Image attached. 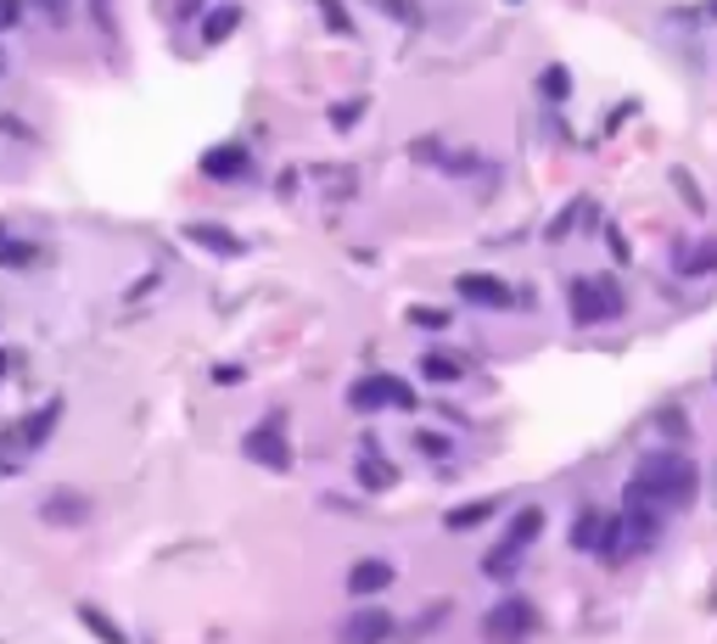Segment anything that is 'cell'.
Listing matches in <instances>:
<instances>
[{
    "mask_svg": "<svg viewBox=\"0 0 717 644\" xmlns=\"http://www.w3.org/2000/svg\"><path fill=\"white\" fill-rule=\"evenodd\" d=\"M695 494H700V466H695L684 448H656V454H645L640 471H634V482H627V499H651V505H662V510L695 505Z\"/></svg>",
    "mask_w": 717,
    "mask_h": 644,
    "instance_id": "1",
    "label": "cell"
},
{
    "mask_svg": "<svg viewBox=\"0 0 717 644\" xmlns=\"http://www.w3.org/2000/svg\"><path fill=\"white\" fill-rule=\"evenodd\" d=\"M538 633V605L521 594H505L499 605L482 611V644H527Z\"/></svg>",
    "mask_w": 717,
    "mask_h": 644,
    "instance_id": "2",
    "label": "cell"
},
{
    "mask_svg": "<svg viewBox=\"0 0 717 644\" xmlns=\"http://www.w3.org/2000/svg\"><path fill=\"white\" fill-rule=\"evenodd\" d=\"M241 448H247V459L252 466H263V471H292V437H287V426H281V415H269V420H258L247 437H241Z\"/></svg>",
    "mask_w": 717,
    "mask_h": 644,
    "instance_id": "3",
    "label": "cell"
},
{
    "mask_svg": "<svg viewBox=\"0 0 717 644\" xmlns=\"http://www.w3.org/2000/svg\"><path fill=\"white\" fill-rule=\"evenodd\" d=\"M393 638V611L387 605H353L336 622V644H387Z\"/></svg>",
    "mask_w": 717,
    "mask_h": 644,
    "instance_id": "4",
    "label": "cell"
},
{
    "mask_svg": "<svg viewBox=\"0 0 717 644\" xmlns=\"http://www.w3.org/2000/svg\"><path fill=\"white\" fill-rule=\"evenodd\" d=\"M611 314H622V292L611 281H578L572 287V320L578 325H600Z\"/></svg>",
    "mask_w": 717,
    "mask_h": 644,
    "instance_id": "5",
    "label": "cell"
},
{
    "mask_svg": "<svg viewBox=\"0 0 717 644\" xmlns=\"http://www.w3.org/2000/svg\"><path fill=\"white\" fill-rule=\"evenodd\" d=\"M393 578H398V567H393V561L365 555V561H353V567H347V578H342V583H347V594H353V600H376V594H387V589H393Z\"/></svg>",
    "mask_w": 717,
    "mask_h": 644,
    "instance_id": "6",
    "label": "cell"
},
{
    "mask_svg": "<svg viewBox=\"0 0 717 644\" xmlns=\"http://www.w3.org/2000/svg\"><path fill=\"white\" fill-rule=\"evenodd\" d=\"M455 292L471 298V303H482V309H510V303H516L510 281H499V274H482V269H477V274H460Z\"/></svg>",
    "mask_w": 717,
    "mask_h": 644,
    "instance_id": "7",
    "label": "cell"
},
{
    "mask_svg": "<svg viewBox=\"0 0 717 644\" xmlns=\"http://www.w3.org/2000/svg\"><path fill=\"white\" fill-rule=\"evenodd\" d=\"M202 174L208 179H241V174H252V152L236 146V141L230 146H208L202 152Z\"/></svg>",
    "mask_w": 717,
    "mask_h": 644,
    "instance_id": "8",
    "label": "cell"
},
{
    "mask_svg": "<svg viewBox=\"0 0 717 644\" xmlns=\"http://www.w3.org/2000/svg\"><path fill=\"white\" fill-rule=\"evenodd\" d=\"M186 241H191V247H208V252H219V258H241V252H247V241H241L236 230L208 225V219H191V225H186Z\"/></svg>",
    "mask_w": 717,
    "mask_h": 644,
    "instance_id": "9",
    "label": "cell"
},
{
    "mask_svg": "<svg viewBox=\"0 0 717 644\" xmlns=\"http://www.w3.org/2000/svg\"><path fill=\"white\" fill-rule=\"evenodd\" d=\"M40 521H45V527H84V521H90V499L56 488V494L40 505Z\"/></svg>",
    "mask_w": 717,
    "mask_h": 644,
    "instance_id": "10",
    "label": "cell"
},
{
    "mask_svg": "<svg viewBox=\"0 0 717 644\" xmlns=\"http://www.w3.org/2000/svg\"><path fill=\"white\" fill-rule=\"evenodd\" d=\"M499 510H505V499H499V494H482V499L455 505V510L443 516V527H448V532H471V527H482V521H488V516H499Z\"/></svg>",
    "mask_w": 717,
    "mask_h": 644,
    "instance_id": "11",
    "label": "cell"
},
{
    "mask_svg": "<svg viewBox=\"0 0 717 644\" xmlns=\"http://www.w3.org/2000/svg\"><path fill=\"white\" fill-rule=\"evenodd\" d=\"M73 616H79V627H84L90 638H96V644H129V633H124V627H118V622H113L102 605L79 600V605H73Z\"/></svg>",
    "mask_w": 717,
    "mask_h": 644,
    "instance_id": "12",
    "label": "cell"
},
{
    "mask_svg": "<svg viewBox=\"0 0 717 644\" xmlns=\"http://www.w3.org/2000/svg\"><path fill=\"white\" fill-rule=\"evenodd\" d=\"M56 420H62V404L51 398V404H40L29 420H18L12 432H18V443H23V448H40V443L51 437V426H56Z\"/></svg>",
    "mask_w": 717,
    "mask_h": 644,
    "instance_id": "13",
    "label": "cell"
},
{
    "mask_svg": "<svg viewBox=\"0 0 717 644\" xmlns=\"http://www.w3.org/2000/svg\"><path fill=\"white\" fill-rule=\"evenodd\" d=\"M358 488H365V494L398 488V466H393V459H382V454H365V459H358Z\"/></svg>",
    "mask_w": 717,
    "mask_h": 644,
    "instance_id": "14",
    "label": "cell"
},
{
    "mask_svg": "<svg viewBox=\"0 0 717 644\" xmlns=\"http://www.w3.org/2000/svg\"><path fill=\"white\" fill-rule=\"evenodd\" d=\"M544 510H538V505H521L516 510V521H510V532H505V543H516L521 549V555H527V543H538V532H544Z\"/></svg>",
    "mask_w": 717,
    "mask_h": 644,
    "instance_id": "15",
    "label": "cell"
},
{
    "mask_svg": "<svg viewBox=\"0 0 717 644\" xmlns=\"http://www.w3.org/2000/svg\"><path fill=\"white\" fill-rule=\"evenodd\" d=\"M516 567H521V549L516 543H493L488 555H482V572L493 578V583H505V578H516Z\"/></svg>",
    "mask_w": 717,
    "mask_h": 644,
    "instance_id": "16",
    "label": "cell"
},
{
    "mask_svg": "<svg viewBox=\"0 0 717 644\" xmlns=\"http://www.w3.org/2000/svg\"><path fill=\"white\" fill-rule=\"evenodd\" d=\"M29 263H40V247L0 230V269H29Z\"/></svg>",
    "mask_w": 717,
    "mask_h": 644,
    "instance_id": "17",
    "label": "cell"
},
{
    "mask_svg": "<svg viewBox=\"0 0 717 644\" xmlns=\"http://www.w3.org/2000/svg\"><path fill=\"white\" fill-rule=\"evenodd\" d=\"M347 404H353V409H382V404H387V376L353 382V387H347Z\"/></svg>",
    "mask_w": 717,
    "mask_h": 644,
    "instance_id": "18",
    "label": "cell"
},
{
    "mask_svg": "<svg viewBox=\"0 0 717 644\" xmlns=\"http://www.w3.org/2000/svg\"><path fill=\"white\" fill-rule=\"evenodd\" d=\"M241 23V7H219L214 18H202V45H225Z\"/></svg>",
    "mask_w": 717,
    "mask_h": 644,
    "instance_id": "19",
    "label": "cell"
},
{
    "mask_svg": "<svg viewBox=\"0 0 717 644\" xmlns=\"http://www.w3.org/2000/svg\"><path fill=\"white\" fill-rule=\"evenodd\" d=\"M605 521H611V516H600V510H578L572 543H578V549H600V543H605Z\"/></svg>",
    "mask_w": 717,
    "mask_h": 644,
    "instance_id": "20",
    "label": "cell"
},
{
    "mask_svg": "<svg viewBox=\"0 0 717 644\" xmlns=\"http://www.w3.org/2000/svg\"><path fill=\"white\" fill-rule=\"evenodd\" d=\"M420 376H426V382H460L466 371H460L455 359H443V353H426V359H420Z\"/></svg>",
    "mask_w": 717,
    "mask_h": 644,
    "instance_id": "21",
    "label": "cell"
},
{
    "mask_svg": "<svg viewBox=\"0 0 717 644\" xmlns=\"http://www.w3.org/2000/svg\"><path fill=\"white\" fill-rule=\"evenodd\" d=\"M448 448H455V443H448L443 432H415V454H426V459H448Z\"/></svg>",
    "mask_w": 717,
    "mask_h": 644,
    "instance_id": "22",
    "label": "cell"
},
{
    "mask_svg": "<svg viewBox=\"0 0 717 644\" xmlns=\"http://www.w3.org/2000/svg\"><path fill=\"white\" fill-rule=\"evenodd\" d=\"M365 107H371L365 96H353V102H336V107H331V124H336V129H347V124H358V113H365Z\"/></svg>",
    "mask_w": 717,
    "mask_h": 644,
    "instance_id": "23",
    "label": "cell"
},
{
    "mask_svg": "<svg viewBox=\"0 0 717 644\" xmlns=\"http://www.w3.org/2000/svg\"><path fill=\"white\" fill-rule=\"evenodd\" d=\"M387 404H393V409H415L420 398H415V387H409V382H398V376H387Z\"/></svg>",
    "mask_w": 717,
    "mask_h": 644,
    "instance_id": "24",
    "label": "cell"
},
{
    "mask_svg": "<svg viewBox=\"0 0 717 644\" xmlns=\"http://www.w3.org/2000/svg\"><path fill=\"white\" fill-rule=\"evenodd\" d=\"M706 269H717V241H706L695 258H684V274H706Z\"/></svg>",
    "mask_w": 717,
    "mask_h": 644,
    "instance_id": "25",
    "label": "cell"
},
{
    "mask_svg": "<svg viewBox=\"0 0 717 644\" xmlns=\"http://www.w3.org/2000/svg\"><path fill=\"white\" fill-rule=\"evenodd\" d=\"M23 7H29V0H0V34H12L23 23Z\"/></svg>",
    "mask_w": 717,
    "mask_h": 644,
    "instance_id": "26",
    "label": "cell"
},
{
    "mask_svg": "<svg viewBox=\"0 0 717 644\" xmlns=\"http://www.w3.org/2000/svg\"><path fill=\"white\" fill-rule=\"evenodd\" d=\"M538 90H544V96H567V90H572V79H567L561 67H544V79H538Z\"/></svg>",
    "mask_w": 717,
    "mask_h": 644,
    "instance_id": "27",
    "label": "cell"
},
{
    "mask_svg": "<svg viewBox=\"0 0 717 644\" xmlns=\"http://www.w3.org/2000/svg\"><path fill=\"white\" fill-rule=\"evenodd\" d=\"M320 12H325V23H331V34H353V23H347V12L336 7V0H320Z\"/></svg>",
    "mask_w": 717,
    "mask_h": 644,
    "instance_id": "28",
    "label": "cell"
},
{
    "mask_svg": "<svg viewBox=\"0 0 717 644\" xmlns=\"http://www.w3.org/2000/svg\"><path fill=\"white\" fill-rule=\"evenodd\" d=\"M656 426H667V437H684V432H689L684 409H656Z\"/></svg>",
    "mask_w": 717,
    "mask_h": 644,
    "instance_id": "29",
    "label": "cell"
},
{
    "mask_svg": "<svg viewBox=\"0 0 717 644\" xmlns=\"http://www.w3.org/2000/svg\"><path fill=\"white\" fill-rule=\"evenodd\" d=\"M409 320H415V325H426V331H443V325H448V314H443V309H409Z\"/></svg>",
    "mask_w": 717,
    "mask_h": 644,
    "instance_id": "30",
    "label": "cell"
},
{
    "mask_svg": "<svg viewBox=\"0 0 717 644\" xmlns=\"http://www.w3.org/2000/svg\"><path fill=\"white\" fill-rule=\"evenodd\" d=\"M382 7H387V12H398L404 23H415V18H420V12H415V0H382Z\"/></svg>",
    "mask_w": 717,
    "mask_h": 644,
    "instance_id": "31",
    "label": "cell"
},
{
    "mask_svg": "<svg viewBox=\"0 0 717 644\" xmlns=\"http://www.w3.org/2000/svg\"><path fill=\"white\" fill-rule=\"evenodd\" d=\"M7 364H12V359H7V353H0V376H7Z\"/></svg>",
    "mask_w": 717,
    "mask_h": 644,
    "instance_id": "32",
    "label": "cell"
},
{
    "mask_svg": "<svg viewBox=\"0 0 717 644\" xmlns=\"http://www.w3.org/2000/svg\"><path fill=\"white\" fill-rule=\"evenodd\" d=\"M186 12H197V0H186Z\"/></svg>",
    "mask_w": 717,
    "mask_h": 644,
    "instance_id": "33",
    "label": "cell"
},
{
    "mask_svg": "<svg viewBox=\"0 0 717 644\" xmlns=\"http://www.w3.org/2000/svg\"><path fill=\"white\" fill-rule=\"evenodd\" d=\"M711 18H717V0H711Z\"/></svg>",
    "mask_w": 717,
    "mask_h": 644,
    "instance_id": "34",
    "label": "cell"
},
{
    "mask_svg": "<svg viewBox=\"0 0 717 644\" xmlns=\"http://www.w3.org/2000/svg\"><path fill=\"white\" fill-rule=\"evenodd\" d=\"M0 67H7V62H0Z\"/></svg>",
    "mask_w": 717,
    "mask_h": 644,
    "instance_id": "35",
    "label": "cell"
}]
</instances>
